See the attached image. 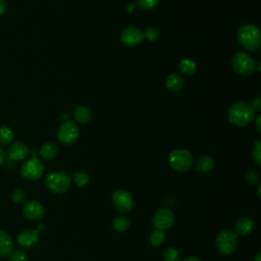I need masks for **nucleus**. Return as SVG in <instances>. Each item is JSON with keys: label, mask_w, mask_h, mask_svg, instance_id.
<instances>
[{"label": "nucleus", "mask_w": 261, "mask_h": 261, "mask_svg": "<svg viewBox=\"0 0 261 261\" xmlns=\"http://www.w3.org/2000/svg\"><path fill=\"white\" fill-rule=\"evenodd\" d=\"M254 117L255 113L250 104H247L243 101L232 104L227 110L228 121L234 126L241 128L248 126L254 120Z\"/></svg>", "instance_id": "1"}, {"label": "nucleus", "mask_w": 261, "mask_h": 261, "mask_svg": "<svg viewBox=\"0 0 261 261\" xmlns=\"http://www.w3.org/2000/svg\"><path fill=\"white\" fill-rule=\"evenodd\" d=\"M237 38L242 47L248 51H255L261 45L260 31L252 24L242 25L237 32Z\"/></svg>", "instance_id": "2"}, {"label": "nucleus", "mask_w": 261, "mask_h": 261, "mask_svg": "<svg viewBox=\"0 0 261 261\" xmlns=\"http://www.w3.org/2000/svg\"><path fill=\"white\" fill-rule=\"evenodd\" d=\"M72 184V179L68 173L65 172H52L47 174L45 178V185L47 189L57 195H62L68 192Z\"/></svg>", "instance_id": "3"}, {"label": "nucleus", "mask_w": 261, "mask_h": 261, "mask_svg": "<svg viewBox=\"0 0 261 261\" xmlns=\"http://www.w3.org/2000/svg\"><path fill=\"white\" fill-rule=\"evenodd\" d=\"M193 156L186 149H174L169 155L170 167L179 173L190 171L193 167Z\"/></svg>", "instance_id": "4"}, {"label": "nucleus", "mask_w": 261, "mask_h": 261, "mask_svg": "<svg viewBox=\"0 0 261 261\" xmlns=\"http://www.w3.org/2000/svg\"><path fill=\"white\" fill-rule=\"evenodd\" d=\"M239 245L238 235L230 230L220 232L216 239V247L218 251L222 255L233 254Z\"/></svg>", "instance_id": "5"}, {"label": "nucleus", "mask_w": 261, "mask_h": 261, "mask_svg": "<svg viewBox=\"0 0 261 261\" xmlns=\"http://www.w3.org/2000/svg\"><path fill=\"white\" fill-rule=\"evenodd\" d=\"M232 67L236 73L246 77L255 71V61L248 53L238 52L232 58Z\"/></svg>", "instance_id": "6"}, {"label": "nucleus", "mask_w": 261, "mask_h": 261, "mask_svg": "<svg viewBox=\"0 0 261 261\" xmlns=\"http://www.w3.org/2000/svg\"><path fill=\"white\" fill-rule=\"evenodd\" d=\"M44 171L45 168L43 162L36 156H33L22 166L21 174L22 176L28 181H37L43 175Z\"/></svg>", "instance_id": "7"}, {"label": "nucleus", "mask_w": 261, "mask_h": 261, "mask_svg": "<svg viewBox=\"0 0 261 261\" xmlns=\"http://www.w3.org/2000/svg\"><path fill=\"white\" fill-rule=\"evenodd\" d=\"M80 135V130L78 126L72 121L63 122L57 130V138L60 143L64 145L74 144Z\"/></svg>", "instance_id": "8"}, {"label": "nucleus", "mask_w": 261, "mask_h": 261, "mask_svg": "<svg viewBox=\"0 0 261 261\" xmlns=\"http://www.w3.org/2000/svg\"><path fill=\"white\" fill-rule=\"evenodd\" d=\"M111 203L113 207L122 214H128L134 207L133 196L126 190H117L112 194Z\"/></svg>", "instance_id": "9"}, {"label": "nucleus", "mask_w": 261, "mask_h": 261, "mask_svg": "<svg viewBox=\"0 0 261 261\" xmlns=\"http://www.w3.org/2000/svg\"><path fill=\"white\" fill-rule=\"evenodd\" d=\"M174 223V212L167 207L158 209L153 218H152V225L155 230L167 231L173 226Z\"/></svg>", "instance_id": "10"}, {"label": "nucleus", "mask_w": 261, "mask_h": 261, "mask_svg": "<svg viewBox=\"0 0 261 261\" xmlns=\"http://www.w3.org/2000/svg\"><path fill=\"white\" fill-rule=\"evenodd\" d=\"M144 40L143 31L134 26L125 28L121 33V41L128 47H136Z\"/></svg>", "instance_id": "11"}, {"label": "nucleus", "mask_w": 261, "mask_h": 261, "mask_svg": "<svg viewBox=\"0 0 261 261\" xmlns=\"http://www.w3.org/2000/svg\"><path fill=\"white\" fill-rule=\"evenodd\" d=\"M23 215L31 221H38L44 218L45 208L40 202L32 200L23 206Z\"/></svg>", "instance_id": "12"}, {"label": "nucleus", "mask_w": 261, "mask_h": 261, "mask_svg": "<svg viewBox=\"0 0 261 261\" xmlns=\"http://www.w3.org/2000/svg\"><path fill=\"white\" fill-rule=\"evenodd\" d=\"M7 154L10 160L13 161H20L25 159L29 154V148L27 145L22 142H16L9 146L7 150Z\"/></svg>", "instance_id": "13"}, {"label": "nucleus", "mask_w": 261, "mask_h": 261, "mask_svg": "<svg viewBox=\"0 0 261 261\" xmlns=\"http://www.w3.org/2000/svg\"><path fill=\"white\" fill-rule=\"evenodd\" d=\"M39 241V233L37 230H25L18 236V242L24 248H32Z\"/></svg>", "instance_id": "14"}, {"label": "nucleus", "mask_w": 261, "mask_h": 261, "mask_svg": "<svg viewBox=\"0 0 261 261\" xmlns=\"http://www.w3.org/2000/svg\"><path fill=\"white\" fill-rule=\"evenodd\" d=\"M255 223L252 218L248 217H243L237 220L235 223V233L239 236H248L254 230Z\"/></svg>", "instance_id": "15"}, {"label": "nucleus", "mask_w": 261, "mask_h": 261, "mask_svg": "<svg viewBox=\"0 0 261 261\" xmlns=\"http://www.w3.org/2000/svg\"><path fill=\"white\" fill-rule=\"evenodd\" d=\"M186 85L185 78L178 74H172L166 80V87L172 92H179Z\"/></svg>", "instance_id": "16"}, {"label": "nucleus", "mask_w": 261, "mask_h": 261, "mask_svg": "<svg viewBox=\"0 0 261 261\" xmlns=\"http://www.w3.org/2000/svg\"><path fill=\"white\" fill-rule=\"evenodd\" d=\"M73 116H74L75 121L79 124H82V125L90 123L93 119L92 110L87 106H78L74 110Z\"/></svg>", "instance_id": "17"}, {"label": "nucleus", "mask_w": 261, "mask_h": 261, "mask_svg": "<svg viewBox=\"0 0 261 261\" xmlns=\"http://www.w3.org/2000/svg\"><path fill=\"white\" fill-rule=\"evenodd\" d=\"M13 251V241L4 231H0V257L8 256Z\"/></svg>", "instance_id": "18"}, {"label": "nucleus", "mask_w": 261, "mask_h": 261, "mask_svg": "<svg viewBox=\"0 0 261 261\" xmlns=\"http://www.w3.org/2000/svg\"><path fill=\"white\" fill-rule=\"evenodd\" d=\"M215 168V159L209 155H202L196 162V170L200 173H209Z\"/></svg>", "instance_id": "19"}, {"label": "nucleus", "mask_w": 261, "mask_h": 261, "mask_svg": "<svg viewBox=\"0 0 261 261\" xmlns=\"http://www.w3.org/2000/svg\"><path fill=\"white\" fill-rule=\"evenodd\" d=\"M58 148L53 143H46L40 149V155L45 160H52L57 156Z\"/></svg>", "instance_id": "20"}, {"label": "nucleus", "mask_w": 261, "mask_h": 261, "mask_svg": "<svg viewBox=\"0 0 261 261\" xmlns=\"http://www.w3.org/2000/svg\"><path fill=\"white\" fill-rule=\"evenodd\" d=\"M111 225L114 232L124 233L130 226V219L127 217H119L112 220Z\"/></svg>", "instance_id": "21"}, {"label": "nucleus", "mask_w": 261, "mask_h": 261, "mask_svg": "<svg viewBox=\"0 0 261 261\" xmlns=\"http://www.w3.org/2000/svg\"><path fill=\"white\" fill-rule=\"evenodd\" d=\"M73 181L78 187L83 188V187H86L89 184L90 175L87 173H85V172L78 171V172H76L73 174Z\"/></svg>", "instance_id": "22"}, {"label": "nucleus", "mask_w": 261, "mask_h": 261, "mask_svg": "<svg viewBox=\"0 0 261 261\" xmlns=\"http://www.w3.org/2000/svg\"><path fill=\"white\" fill-rule=\"evenodd\" d=\"M13 139L12 130L7 126H0V144L8 145Z\"/></svg>", "instance_id": "23"}, {"label": "nucleus", "mask_w": 261, "mask_h": 261, "mask_svg": "<svg viewBox=\"0 0 261 261\" xmlns=\"http://www.w3.org/2000/svg\"><path fill=\"white\" fill-rule=\"evenodd\" d=\"M179 69L181 72L187 76H192L197 69V65L192 59H183L179 62Z\"/></svg>", "instance_id": "24"}, {"label": "nucleus", "mask_w": 261, "mask_h": 261, "mask_svg": "<svg viewBox=\"0 0 261 261\" xmlns=\"http://www.w3.org/2000/svg\"><path fill=\"white\" fill-rule=\"evenodd\" d=\"M162 258L165 261H181V253L175 248L169 247L163 251Z\"/></svg>", "instance_id": "25"}, {"label": "nucleus", "mask_w": 261, "mask_h": 261, "mask_svg": "<svg viewBox=\"0 0 261 261\" xmlns=\"http://www.w3.org/2000/svg\"><path fill=\"white\" fill-rule=\"evenodd\" d=\"M167 235L165 231H160V230H155L151 236H150V243L152 244V246L158 247L160 245L166 241Z\"/></svg>", "instance_id": "26"}, {"label": "nucleus", "mask_w": 261, "mask_h": 261, "mask_svg": "<svg viewBox=\"0 0 261 261\" xmlns=\"http://www.w3.org/2000/svg\"><path fill=\"white\" fill-rule=\"evenodd\" d=\"M160 0H137V6L143 10H152L158 6Z\"/></svg>", "instance_id": "27"}, {"label": "nucleus", "mask_w": 261, "mask_h": 261, "mask_svg": "<svg viewBox=\"0 0 261 261\" xmlns=\"http://www.w3.org/2000/svg\"><path fill=\"white\" fill-rule=\"evenodd\" d=\"M11 199L14 203H24L27 200V193L23 190V189H15L13 190V192L11 193Z\"/></svg>", "instance_id": "28"}, {"label": "nucleus", "mask_w": 261, "mask_h": 261, "mask_svg": "<svg viewBox=\"0 0 261 261\" xmlns=\"http://www.w3.org/2000/svg\"><path fill=\"white\" fill-rule=\"evenodd\" d=\"M251 156H252V160L256 163L258 167H260L261 166V144L259 140L255 141V145L252 150Z\"/></svg>", "instance_id": "29"}, {"label": "nucleus", "mask_w": 261, "mask_h": 261, "mask_svg": "<svg viewBox=\"0 0 261 261\" xmlns=\"http://www.w3.org/2000/svg\"><path fill=\"white\" fill-rule=\"evenodd\" d=\"M260 179V174L256 171H248L246 174H245V181H246L249 185H256L259 183Z\"/></svg>", "instance_id": "30"}, {"label": "nucleus", "mask_w": 261, "mask_h": 261, "mask_svg": "<svg viewBox=\"0 0 261 261\" xmlns=\"http://www.w3.org/2000/svg\"><path fill=\"white\" fill-rule=\"evenodd\" d=\"M144 33V38L149 41H155L159 37V31L155 27H149L145 30Z\"/></svg>", "instance_id": "31"}, {"label": "nucleus", "mask_w": 261, "mask_h": 261, "mask_svg": "<svg viewBox=\"0 0 261 261\" xmlns=\"http://www.w3.org/2000/svg\"><path fill=\"white\" fill-rule=\"evenodd\" d=\"M9 261H27V254L22 250H14L9 254Z\"/></svg>", "instance_id": "32"}, {"label": "nucleus", "mask_w": 261, "mask_h": 261, "mask_svg": "<svg viewBox=\"0 0 261 261\" xmlns=\"http://www.w3.org/2000/svg\"><path fill=\"white\" fill-rule=\"evenodd\" d=\"M253 110H256V111H260L261 110V98L260 97H255L253 98V100L251 102V105Z\"/></svg>", "instance_id": "33"}, {"label": "nucleus", "mask_w": 261, "mask_h": 261, "mask_svg": "<svg viewBox=\"0 0 261 261\" xmlns=\"http://www.w3.org/2000/svg\"><path fill=\"white\" fill-rule=\"evenodd\" d=\"M6 10V1L5 0H0V16L4 14Z\"/></svg>", "instance_id": "34"}, {"label": "nucleus", "mask_w": 261, "mask_h": 261, "mask_svg": "<svg viewBox=\"0 0 261 261\" xmlns=\"http://www.w3.org/2000/svg\"><path fill=\"white\" fill-rule=\"evenodd\" d=\"M5 157H6V155H5L4 150L1 148V147H0V166H2L4 163Z\"/></svg>", "instance_id": "35"}, {"label": "nucleus", "mask_w": 261, "mask_h": 261, "mask_svg": "<svg viewBox=\"0 0 261 261\" xmlns=\"http://www.w3.org/2000/svg\"><path fill=\"white\" fill-rule=\"evenodd\" d=\"M260 120H261V116H260V114H258L257 118H256V121H255V128H256V130H257V132H258V133H261Z\"/></svg>", "instance_id": "36"}, {"label": "nucleus", "mask_w": 261, "mask_h": 261, "mask_svg": "<svg viewBox=\"0 0 261 261\" xmlns=\"http://www.w3.org/2000/svg\"><path fill=\"white\" fill-rule=\"evenodd\" d=\"M181 261H202L200 258L196 257V256H190V257H187L185 258L184 260H181Z\"/></svg>", "instance_id": "37"}, {"label": "nucleus", "mask_w": 261, "mask_h": 261, "mask_svg": "<svg viewBox=\"0 0 261 261\" xmlns=\"http://www.w3.org/2000/svg\"><path fill=\"white\" fill-rule=\"evenodd\" d=\"M45 228H46L45 224H39L38 225V228H37V232L38 233H43L45 231Z\"/></svg>", "instance_id": "38"}, {"label": "nucleus", "mask_w": 261, "mask_h": 261, "mask_svg": "<svg viewBox=\"0 0 261 261\" xmlns=\"http://www.w3.org/2000/svg\"><path fill=\"white\" fill-rule=\"evenodd\" d=\"M134 10H135V4H133V3L129 4V6H128V11H129V12H133Z\"/></svg>", "instance_id": "39"}, {"label": "nucleus", "mask_w": 261, "mask_h": 261, "mask_svg": "<svg viewBox=\"0 0 261 261\" xmlns=\"http://www.w3.org/2000/svg\"><path fill=\"white\" fill-rule=\"evenodd\" d=\"M254 261H261V254H260V253H258V254L255 256Z\"/></svg>", "instance_id": "40"}, {"label": "nucleus", "mask_w": 261, "mask_h": 261, "mask_svg": "<svg viewBox=\"0 0 261 261\" xmlns=\"http://www.w3.org/2000/svg\"><path fill=\"white\" fill-rule=\"evenodd\" d=\"M260 189H261V184L258 183V187H257V194H258V197H260Z\"/></svg>", "instance_id": "41"}]
</instances>
